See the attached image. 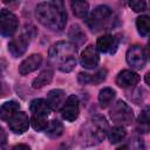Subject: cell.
Listing matches in <instances>:
<instances>
[{"instance_id": "cell-35", "label": "cell", "mask_w": 150, "mask_h": 150, "mask_svg": "<svg viewBox=\"0 0 150 150\" xmlns=\"http://www.w3.org/2000/svg\"><path fill=\"white\" fill-rule=\"evenodd\" d=\"M149 75H150L149 73L145 75V83H146V84H149Z\"/></svg>"}, {"instance_id": "cell-5", "label": "cell", "mask_w": 150, "mask_h": 150, "mask_svg": "<svg viewBox=\"0 0 150 150\" xmlns=\"http://www.w3.org/2000/svg\"><path fill=\"white\" fill-rule=\"evenodd\" d=\"M109 115H110V118L112 120V122H115L117 125H121V127L131 124V122L134 120L132 109L122 100L114 103V105L111 107V109L109 111Z\"/></svg>"}, {"instance_id": "cell-4", "label": "cell", "mask_w": 150, "mask_h": 150, "mask_svg": "<svg viewBox=\"0 0 150 150\" xmlns=\"http://www.w3.org/2000/svg\"><path fill=\"white\" fill-rule=\"evenodd\" d=\"M86 22L91 32L98 33L115 27L117 22V16L112 12V9H110V7L105 5H100L90 14H88V16L86 18Z\"/></svg>"}, {"instance_id": "cell-1", "label": "cell", "mask_w": 150, "mask_h": 150, "mask_svg": "<svg viewBox=\"0 0 150 150\" xmlns=\"http://www.w3.org/2000/svg\"><path fill=\"white\" fill-rule=\"evenodd\" d=\"M38 21L53 32H60L66 27L67 12L62 1H45L35 7Z\"/></svg>"}, {"instance_id": "cell-30", "label": "cell", "mask_w": 150, "mask_h": 150, "mask_svg": "<svg viewBox=\"0 0 150 150\" xmlns=\"http://www.w3.org/2000/svg\"><path fill=\"white\" fill-rule=\"evenodd\" d=\"M77 81L81 84H89V74L87 73H80L77 76Z\"/></svg>"}, {"instance_id": "cell-36", "label": "cell", "mask_w": 150, "mask_h": 150, "mask_svg": "<svg viewBox=\"0 0 150 150\" xmlns=\"http://www.w3.org/2000/svg\"><path fill=\"white\" fill-rule=\"evenodd\" d=\"M127 149V145L124 144V145H122V146H120V148H117L116 150H125Z\"/></svg>"}, {"instance_id": "cell-21", "label": "cell", "mask_w": 150, "mask_h": 150, "mask_svg": "<svg viewBox=\"0 0 150 150\" xmlns=\"http://www.w3.org/2000/svg\"><path fill=\"white\" fill-rule=\"evenodd\" d=\"M116 96V91L110 88V87H105L103 89L100 90V94H98V102L101 104L102 108H105L108 107L115 98Z\"/></svg>"}, {"instance_id": "cell-11", "label": "cell", "mask_w": 150, "mask_h": 150, "mask_svg": "<svg viewBox=\"0 0 150 150\" xmlns=\"http://www.w3.org/2000/svg\"><path fill=\"white\" fill-rule=\"evenodd\" d=\"M28 35L26 34H21L14 39H12L8 43V52L12 54V56L14 57H19L21 55H23L28 48Z\"/></svg>"}, {"instance_id": "cell-12", "label": "cell", "mask_w": 150, "mask_h": 150, "mask_svg": "<svg viewBox=\"0 0 150 150\" xmlns=\"http://www.w3.org/2000/svg\"><path fill=\"white\" fill-rule=\"evenodd\" d=\"M139 82V75L130 69H124L116 76V84L121 88H134Z\"/></svg>"}, {"instance_id": "cell-16", "label": "cell", "mask_w": 150, "mask_h": 150, "mask_svg": "<svg viewBox=\"0 0 150 150\" xmlns=\"http://www.w3.org/2000/svg\"><path fill=\"white\" fill-rule=\"evenodd\" d=\"M64 100H66V94L62 89H53L48 91L46 101L49 104L52 110H59L64 103Z\"/></svg>"}, {"instance_id": "cell-28", "label": "cell", "mask_w": 150, "mask_h": 150, "mask_svg": "<svg viewBox=\"0 0 150 150\" xmlns=\"http://www.w3.org/2000/svg\"><path fill=\"white\" fill-rule=\"evenodd\" d=\"M129 6L131 7V9H134V12H144L146 9V2L143 0H134L129 2Z\"/></svg>"}, {"instance_id": "cell-10", "label": "cell", "mask_w": 150, "mask_h": 150, "mask_svg": "<svg viewBox=\"0 0 150 150\" xmlns=\"http://www.w3.org/2000/svg\"><path fill=\"white\" fill-rule=\"evenodd\" d=\"M29 118L26 112L23 111H18L9 121H8V127L11 131L14 134H23L25 131L28 130L29 127Z\"/></svg>"}, {"instance_id": "cell-9", "label": "cell", "mask_w": 150, "mask_h": 150, "mask_svg": "<svg viewBox=\"0 0 150 150\" xmlns=\"http://www.w3.org/2000/svg\"><path fill=\"white\" fill-rule=\"evenodd\" d=\"M98 62H100V52L97 50L96 46H94V45L87 46L80 56L81 66L87 69H93V68L97 67Z\"/></svg>"}, {"instance_id": "cell-3", "label": "cell", "mask_w": 150, "mask_h": 150, "mask_svg": "<svg viewBox=\"0 0 150 150\" xmlns=\"http://www.w3.org/2000/svg\"><path fill=\"white\" fill-rule=\"evenodd\" d=\"M109 131L107 120L101 115H95L81 127L79 132V141L83 146H93L100 144Z\"/></svg>"}, {"instance_id": "cell-19", "label": "cell", "mask_w": 150, "mask_h": 150, "mask_svg": "<svg viewBox=\"0 0 150 150\" xmlns=\"http://www.w3.org/2000/svg\"><path fill=\"white\" fill-rule=\"evenodd\" d=\"M68 35L71 40V43L77 48L80 45H82L86 41V34L82 30V28L79 25H73L68 32Z\"/></svg>"}, {"instance_id": "cell-17", "label": "cell", "mask_w": 150, "mask_h": 150, "mask_svg": "<svg viewBox=\"0 0 150 150\" xmlns=\"http://www.w3.org/2000/svg\"><path fill=\"white\" fill-rule=\"evenodd\" d=\"M20 109V105L16 101H8L5 102L0 107V118L2 121H9Z\"/></svg>"}, {"instance_id": "cell-6", "label": "cell", "mask_w": 150, "mask_h": 150, "mask_svg": "<svg viewBox=\"0 0 150 150\" xmlns=\"http://www.w3.org/2000/svg\"><path fill=\"white\" fill-rule=\"evenodd\" d=\"M19 21L16 15L7 8L0 9V34L9 38L18 30Z\"/></svg>"}, {"instance_id": "cell-26", "label": "cell", "mask_w": 150, "mask_h": 150, "mask_svg": "<svg viewBox=\"0 0 150 150\" xmlns=\"http://www.w3.org/2000/svg\"><path fill=\"white\" fill-rule=\"evenodd\" d=\"M107 69H100L95 74H89V84H100L107 77Z\"/></svg>"}, {"instance_id": "cell-13", "label": "cell", "mask_w": 150, "mask_h": 150, "mask_svg": "<svg viewBox=\"0 0 150 150\" xmlns=\"http://www.w3.org/2000/svg\"><path fill=\"white\" fill-rule=\"evenodd\" d=\"M118 47V40L111 34H104L97 39L96 48L97 50L107 54H114L117 50Z\"/></svg>"}, {"instance_id": "cell-29", "label": "cell", "mask_w": 150, "mask_h": 150, "mask_svg": "<svg viewBox=\"0 0 150 150\" xmlns=\"http://www.w3.org/2000/svg\"><path fill=\"white\" fill-rule=\"evenodd\" d=\"M149 121H150V114H149V107H145L142 112L139 114L138 116V123L141 125H145L148 128V124H149Z\"/></svg>"}, {"instance_id": "cell-7", "label": "cell", "mask_w": 150, "mask_h": 150, "mask_svg": "<svg viewBox=\"0 0 150 150\" xmlns=\"http://www.w3.org/2000/svg\"><path fill=\"white\" fill-rule=\"evenodd\" d=\"M127 62L129 66H131L135 69H142L144 68L146 63V53L144 48L139 45H134L129 47L125 55Z\"/></svg>"}, {"instance_id": "cell-15", "label": "cell", "mask_w": 150, "mask_h": 150, "mask_svg": "<svg viewBox=\"0 0 150 150\" xmlns=\"http://www.w3.org/2000/svg\"><path fill=\"white\" fill-rule=\"evenodd\" d=\"M29 110L32 115L41 116V117H48L49 114L52 112L49 104L43 98H34L29 104Z\"/></svg>"}, {"instance_id": "cell-33", "label": "cell", "mask_w": 150, "mask_h": 150, "mask_svg": "<svg viewBox=\"0 0 150 150\" xmlns=\"http://www.w3.org/2000/svg\"><path fill=\"white\" fill-rule=\"evenodd\" d=\"M6 66H7L6 61H5L4 59H0V76H2V74L5 73V70H6Z\"/></svg>"}, {"instance_id": "cell-22", "label": "cell", "mask_w": 150, "mask_h": 150, "mask_svg": "<svg viewBox=\"0 0 150 150\" xmlns=\"http://www.w3.org/2000/svg\"><path fill=\"white\" fill-rule=\"evenodd\" d=\"M70 7L77 18L86 19L89 14V4L87 1H71Z\"/></svg>"}, {"instance_id": "cell-20", "label": "cell", "mask_w": 150, "mask_h": 150, "mask_svg": "<svg viewBox=\"0 0 150 150\" xmlns=\"http://www.w3.org/2000/svg\"><path fill=\"white\" fill-rule=\"evenodd\" d=\"M45 132L50 138H57L63 134V125L60 121L52 120V121L48 122V124L45 129Z\"/></svg>"}, {"instance_id": "cell-8", "label": "cell", "mask_w": 150, "mask_h": 150, "mask_svg": "<svg viewBox=\"0 0 150 150\" xmlns=\"http://www.w3.org/2000/svg\"><path fill=\"white\" fill-rule=\"evenodd\" d=\"M61 116L68 122H74L80 114V101L76 95H70L67 97L61 107Z\"/></svg>"}, {"instance_id": "cell-31", "label": "cell", "mask_w": 150, "mask_h": 150, "mask_svg": "<svg viewBox=\"0 0 150 150\" xmlns=\"http://www.w3.org/2000/svg\"><path fill=\"white\" fill-rule=\"evenodd\" d=\"M7 142V134L4 130V128L0 127V146H4Z\"/></svg>"}, {"instance_id": "cell-34", "label": "cell", "mask_w": 150, "mask_h": 150, "mask_svg": "<svg viewBox=\"0 0 150 150\" xmlns=\"http://www.w3.org/2000/svg\"><path fill=\"white\" fill-rule=\"evenodd\" d=\"M6 91H7V89H6L5 83L0 82V97H1V96H4V95H6Z\"/></svg>"}, {"instance_id": "cell-24", "label": "cell", "mask_w": 150, "mask_h": 150, "mask_svg": "<svg viewBox=\"0 0 150 150\" xmlns=\"http://www.w3.org/2000/svg\"><path fill=\"white\" fill-rule=\"evenodd\" d=\"M136 28L137 32L142 36H146L150 32V19L146 15H141L136 20Z\"/></svg>"}, {"instance_id": "cell-2", "label": "cell", "mask_w": 150, "mask_h": 150, "mask_svg": "<svg viewBox=\"0 0 150 150\" xmlns=\"http://www.w3.org/2000/svg\"><path fill=\"white\" fill-rule=\"evenodd\" d=\"M77 48L68 41H59L49 48V63L63 73L71 71L77 62Z\"/></svg>"}, {"instance_id": "cell-32", "label": "cell", "mask_w": 150, "mask_h": 150, "mask_svg": "<svg viewBox=\"0 0 150 150\" xmlns=\"http://www.w3.org/2000/svg\"><path fill=\"white\" fill-rule=\"evenodd\" d=\"M12 150H30V148L27 145V144H16Z\"/></svg>"}, {"instance_id": "cell-14", "label": "cell", "mask_w": 150, "mask_h": 150, "mask_svg": "<svg viewBox=\"0 0 150 150\" xmlns=\"http://www.w3.org/2000/svg\"><path fill=\"white\" fill-rule=\"evenodd\" d=\"M42 63V55L41 54H32L28 57H26L19 66V73L20 75L25 76L33 71H35Z\"/></svg>"}, {"instance_id": "cell-23", "label": "cell", "mask_w": 150, "mask_h": 150, "mask_svg": "<svg viewBox=\"0 0 150 150\" xmlns=\"http://www.w3.org/2000/svg\"><path fill=\"white\" fill-rule=\"evenodd\" d=\"M125 136H127V131H125L124 127H121V125H116V127L109 129V131H108V137H109V141L111 144L118 143Z\"/></svg>"}, {"instance_id": "cell-27", "label": "cell", "mask_w": 150, "mask_h": 150, "mask_svg": "<svg viewBox=\"0 0 150 150\" xmlns=\"http://www.w3.org/2000/svg\"><path fill=\"white\" fill-rule=\"evenodd\" d=\"M127 145L125 150H144V142L141 137H132Z\"/></svg>"}, {"instance_id": "cell-25", "label": "cell", "mask_w": 150, "mask_h": 150, "mask_svg": "<svg viewBox=\"0 0 150 150\" xmlns=\"http://www.w3.org/2000/svg\"><path fill=\"white\" fill-rule=\"evenodd\" d=\"M29 122L32 123V127L34 128V130L36 131H45L47 124H48V121H47V117H41V116H34L32 115Z\"/></svg>"}, {"instance_id": "cell-18", "label": "cell", "mask_w": 150, "mask_h": 150, "mask_svg": "<svg viewBox=\"0 0 150 150\" xmlns=\"http://www.w3.org/2000/svg\"><path fill=\"white\" fill-rule=\"evenodd\" d=\"M53 75H54L53 69H50V68L43 69V70L33 80L32 87H33L34 89H40V88H42V87L49 84V83L52 82V80H53Z\"/></svg>"}]
</instances>
